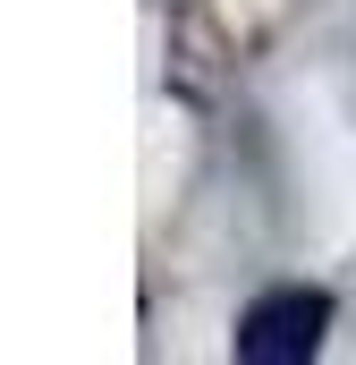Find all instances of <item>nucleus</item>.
Segmentation results:
<instances>
[{
  "label": "nucleus",
  "mask_w": 356,
  "mask_h": 365,
  "mask_svg": "<svg viewBox=\"0 0 356 365\" xmlns=\"http://www.w3.org/2000/svg\"><path fill=\"white\" fill-rule=\"evenodd\" d=\"M331 331V297L323 289H263L246 314H238V357L246 365H305Z\"/></svg>",
  "instance_id": "1"
}]
</instances>
